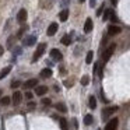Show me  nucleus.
Listing matches in <instances>:
<instances>
[{"label":"nucleus","instance_id":"72a5a7b5","mask_svg":"<svg viewBox=\"0 0 130 130\" xmlns=\"http://www.w3.org/2000/svg\"><path fill=\"white\" fill-rule=\"evenodd\" d=\"M64 85H67V87H71V85H73V81H64Z\"/></svg>","mask_w":130,"mask_h":130},{"label":"nucleus","instance_id":"5701e85b","mask_svg":"<svg viewBox=\"0 0 130 130\" xmlns=\"http://www.w3.org/2000/svg\"><path fill=\"white\" fill-rule=\"evenodd\" d=\"M92 57H94V52H92V51H90V52L87 53V57H85V62H87L88 64H90V63L92 62Z\"/></svg>","mask_w":130,"mask_h":130},{"label":"nucleus","instance_id":"c9c22d12","mask_svg":"<svg viewBox=\"0 0 130 130\" xmlns=\"http://www.w3.org/2000/svg\"><path fill=\"white\" fill-rule=\"evenodd\" d=\"M90 6H91V7L95 6V0H90Z\"/></svg>","mask_w":130,"mask_h":130},{"label":"nucleus","instance_id":"39448f33","mask_svg":"<svg viewBox=\"0 0 130 130\" xmlns=\"http://www.w3.org/2000/svg\"><path fill=\"white\" fill-rule=\"evenodd\" d=\"M116 110H118V106H109V108H106V109H104L102 110V118L104 119H106L109 115H112V113H115Z\"/></svg>","mask_w":130,"mask_h":130},{"label":"nucleus","instance_id":"a878e982","mask_svg":"<svg viewBox=\"0 0 130 130\" xmlns=\"http://www.w3.org/2000/svg\"><path fill=\"white\" fill-rule=\"evenodd\" d=\"M88 83H90V77H88V76H84V77L81 78V84H83V85H87Z\"/></svg>","mask_w":130,"mask_h":130},{"label":"nucleus","instance_id":"f8f14e48","mask_svg":"<svg viewBox=\"0 0 130 130\" xmlns=\"http://www.w3.org/2000/svg\"><path fill=\"white\" fill-rule=\"evenodd\" d=\"M37 85H38V80L37 78H31V80H28V81L24 83V87L25 88H34V87H37Z\"/></svg>","mask_w":130,"mask_h":130},{"label":"nucleus","instance_id":"2f4dec72","mask_svg":"<svg viewBox=\"0 0 130 130\" xmlns=\"http://www.w3.org/2000/svg\"><path fill=\"white\" fill-rule=\"evenodd\" d=\"M20 53H23V51H21L20 48H17V49L14 51V55H20Z\"/></svg>","mask_w":130,"mask_h":130},{"label":"nucleus","instance_id":"4be33fe9","mask_svg":"<svg viewBox=\"0 0 130 130\" xmlns=\"http://www.w3.org/2000/svg\"><path fill=\"white\" fill-rule=\"evenodd\" d=\"M92 120H94V118H92V115H85V118H84V123L87 124H91L92 123Z\"/></svg>","mask_w":130,"mask_h":130},{"label":"nucleus","instance_id":"393cba45","mask_svg":"<svg viewBox=\"0 0 130 130\" xmlns=\"http://www.w3.org/2000/svg\"><path fill=\"white\" fill-rule=\"evenodd\" d=\"M112 11H113V10H110V9L105 10V14H104V20H108V18L110 17V14H112Z\"/></svg>","mask_w":130,"mask_h":130},{"label":"nucleus","instance_id":"f704fd0d","mask_svg":"<svg viewBox=\"0 0 130 130\" xmlns=\"http://www.w3.org/2000/svg\"><path fill=\"white\" fill-rule=\"evenodd\" d=\"M102 9H104V6H102L101 9H99L98 11H96V15H98V17H99V15H101V13H102Z\"/></svg>","mask_w":130,"mask_h":130},{"label":"nucleus","instance_id":"9b49d317","mask_svg":"<svg viewBox=\"0 0 130 130\" xmlns=\"http://www.w3.org/2000/svg\"><path fill=\"white\" fill-rule=\"evenodd\" d=\"M46 92H48V87H45V85H37V88H35V94L37 95L42 96Z\"/></svg>","mask_w":130,"mask_h":130},{"label":"nucleus","instance_id":"b1692460","mask_svg":"<svg viewBox=\"0 0 130 130\" xmlns=\"http://www.w3.org/2000/svg\"><path fill=\"white\" fill-rule=\"evenodd\" d=\"M60 127H62V130H67V122H66V119H60Z\"/></svg>","mask_w":130,"mask_h":130},{"label":"nucleus","instance_id":"9d476101","mask_svg":"<svg viewBox=\"0 0 130 130\" xmlns=\"http://www.w3.org/2000/svg\"><path fill=\"white\" fill-rule=\"evenodd\" d=\"M57 29H59V25H57V23H52L51 25H49V28H48V35H49V37H53V35L56 34Z\"/></svg>","mask_w":130,"mask_h":130},{"label":"nucleus","instance_id":"cd10ccee","mask_svg":"<svg viewBox=\"0 0 130 130\" xmlns=\"http://www.w3.org/2000/svg\"><path fill=\"white\" fill-rule=\"evenodd\" d=\"M15 41V38H9V41H7V43H9V48H13V42Z\"/></svg>","mask_w":130,"mask_h":130},{"label":"nucleus","instance_id":"412c9836","mask_svg":"<svg viewBox=\"0 0 130 130\" xmlns=\"http://www.w3.org/2000/svg\"><path fill=\"white\" fill-rule=\"evenodd\" d=\"M55 108H56V109L59 110V112H66V110H67V109H66V106L62 104V102H59V104H56V105H55Z\"/></svg>","mask_w":130,"mask_h":130},{"label":"nucleus","instance_id":"c85d7f7f","mask_svg":"<svg viewBox=\"0 0 130 130\" xmlns=\"http://www.w3.org/2000/svg\"><path fill=\"white\" fill-rule=\"evenodd\" d=\"M35 106H37V105H35L34 101H31V102L28 104V109H29V110H31V109H35Z\"/></svg>","mask_w":130,"mask_h":130},{"label":"nucleus","instance_id":"c756f323","mask_svg":"<svg viewBox=\"0 0 130 130\" xmlns=\"http://www.w3.org/2000/svg\"><path fill=\"white\" fill-rule=\"evenodd\" d=\"M109 18L113 21V23H116V21H118V18H116V15H115V13H113V11H112V14H110V17H109Z\"/></svg>","mask_w":130,"mask_h":130},{"label":"nucleus","instance_id":"e433bc0d","mask_svg":"<svg viewBox=\"0 0 130 130\" xmlns=\"http://www.w3.org/2000/svg\"><path fill=\"white\" fill-rule=\"evenodd\" d=\"M110 3H112L113 6H116V4H118V0H110Z\"/></svg>","mask_w":130,"mask_h":130},{"label":"nucleus","instance_id":"dca6fc26","mask_svg":"<svg viewBox=\"0 0 130 130\" xmlns=\"http://www.w3.org/2000/svg\"><path fill=\"white\" fill-rule=\"evenodd\" d=\"M60 42H62L63 45H70V43H71V37H70V35H64Z\"/></svg>","mask_w":130,"mask_h":130},{"label":"nucleus","instance_id":"f3484780","mask_svg":"<svg viewBox=\"0 0 130 130\" xmlns=\"http://www.w3.org/2000/svg\"><path fill=\"white\" fill-rule=\"evenodd\" d=\"M10 102H11L10 96H3V98L0 99V104L3 105V106H7V105H10Z\"/></svg>","mask_w":130,"mask_h":130},{"label":"nucleus","instance_id":"ddd939ff","mask_svg":"<svg viewBox=\"0 0 130 130\" xmlns=\"http://www.w3.org/2000/svg\"><path fill=\"white\" fill-rule=\"evenodd\" d=\"M90 31H92V20H91V18H87V20H85V24H84V32L88 34Z\"/></svg>","mask_w":130,"mask_h":130},{"label":"nucleus","instance_id":"4468645a","mask_svg":"<svg viewBox=\"0 0 130 130\" xmlns=\"http://www.w3.org/2000/svg\"><path fill=\"white\" fill-rule=\"evenodd\" d=\"M51 76H52V70H51V69H43V70L41 71V77H43V78H49Z\"/></svg>","mask_w":130,"mask_h":130},{"label":"nucleus","instance_id":"58836bf2","mask_svg":"<svg viewBox=\"0 0 130 130\" xmlns=\"http://www.w3.org/2000/svg\"><path fill=\"white\" fill-rule=\"evenodd\" d=\"M84 2H85V0H80V3H84Z\"/></svg>","mask_w":130,"mask_h":130},{"label":"nucleus","instance_id":"f03ea898","mask_svg":"<svg viewBox=\"0 0 130 130\" xmlns=\"http://www.w3.org/2000/svg\"><path fill=\"white\" fill-rule=\"evenodd\" d=\"M45 49H46V43H39V45H38V48H37V51H35V55H34V59H32V60H34V62H37V60L43 55Z\"/></svg>","mask_w":130,"mask_h":130},{"label":"nucleus","instance_id":"ea45409f","mask_svg":"<svg viewBox=\"0 0 130 130\" xmlns=\"http://www.w3.org/2000/svg\"><path fill=\"white\" fill-rule=\"evenodd\" d=\"M0 95H2V90H0Z\"/></svg>","mask_w":130,"mask_h":130},{"label":"nucleus","instance_id":"0eeeda50","mask_svg":"<svg viewBox=\"0 0 130 130\" xmlns=\"http://www.w3.org/2000/svg\"><path fill=\"white\" fill-rule=\"evenodd\" d=\"M17 21H18V23H25V21H27V10L21 9L20 11H18V14H17Z\"/></svg>","mask_w":130,"mask_h":130},{"label":"nucleus","instance_id":"20e7f679","mask_svg":"<svg viewBox=\"0 0 130 130\" xmlns=\"http://www.w3.org/2000/svg\"><path fill=\"white\" fill-rule=\"evenodd\" d=\"M51 57L53 60H56V62H60V60L63 59L62 52H60L59 49H52V51H51Z\"/></svg>","mask_w":130,"mask_h":130},{"label":"nucleus","instance_id":"bb28decb","mask_svg":"<svg viewBox=\"0 0 130 130\" xmlns=\"http://www.w3.org/2000/svg\"><path fill=\"white\" fill-rule=\"evenodd\" d=\"M42 105L49 106V105H51V99H49V98H43V99H42Z\"/></svg>","mask_w":130,"mask_h":130},{"label":"nucleus","instance_id":"6e6552de","mask_svg":"<svg viewBox=\"0 0 130 130\" xmlns=\"http://www.w3.org/2000/svg\"><path fill=\"white\" fill-rule=\"evenodd\" d=\"M122 32V28L118 25H109V28H108V34L109 35H118Z\"/></svg>","mask_w":130,"mask_h":130},{"label":"nucleus","instance_id":"aec40b11","mask_svg":"<svg viewBox=\"0 0 130 130\" xmlns=\"http://www.w3.org/2000/svg\"><path fill=\"white\" fill-rule=\"evenodd\" d=\"M90 108L91 109H95L96 108V99H95V96H90Z\"/></svg>","mask_w":130,"mask_h":130},{"label":"nucleus","instance_id":"1a4fd4ad","mask_svg":"<svg viewBox=\"0 0 130 130\" xmlns=\"http://www.w3.org/2000/svg\"><path fill=\"white\" fill-rule=\"evenodd\" d=\"M35 42H37V37L35 35H29V37H27L24 39V45L25 46H32V45H35Z\"/></svg>","mask_w":130,"mask_h":130},{"label":"nucleus","instance_id":"7ed1b4c3","mask_svg":"<svg viewBox=\"0 0 130 130\" xmlns=\"http://www.w3.org/2000/svg\"><path fill=\"white\" fill-rule=\"evenodd\" d=\"M118 124H119L118 118H113V119H110V120L106 123L105 130H118Z\"/></svg>","mask_w":130,"mask_h":130},{"label":"nucleus","instance_id":"6ab92c4d","mask_svg":"<svg viewBox=\"0 0 130 130\" xmlns=\"http://www.w3.org/2000/svg\"><path fill=\"white\" fill-rule=\"evenodd\" d=\"M52 3H53V0H43V2H42V7H43V9H51Z\"/></svg>","mask_w":130,"mask_h":130},{"label":"nucleus","instance_id":"f257e3e1","mask_svg":"<svg viewBox=\"0 0 130 130\" xmlns=\"http://www.w3.org/2000/svg\"><path fill=\"white\" fill-rule=\"evenodd\" d=\"M115 48H116V45H115V43H110V45L108 46L106 49H105L104 55H102V62H104V63H106L108 60L110 59V56H112V55H113V52H115Z\"/></svg>","mask_w":130,"mask_h":130},{"label":"nucleus","instance_id":"423d86ee","mask_svg":"<svg viewBox=\"0 0 130 130\" xmlns=\"http://www.w3.org/2000/svg\"><path fill=\"white\" fill-rule=\"evenodd\" d=\"M21 99H23V95H21V92H20V91H15V92L13 94V98H11L13 105H20Z\"/></svg>","mask_w":130,"mask_h":130},{"label":"nucleus","instance_id":"2eb2a0df","mask_svg":"<svg viewBox=\"0 0 130 130\" xmlns=\"http://www.w3.org/2000/svg\"><path fill=\"white\" fill-rule=\"evenodd\" d=\"M59 18H60V21H66V20H67V18H69V10H63V11H60Z\"/></svg>","mask_w":130,"mask_h":130},{"label":"nucleus","instance_id":"a211bd4d","mask_svg":"<svg viewBox=\"0 0 130 130\" xmlns=\"http://www.w3.org/2000/svg\"><path fill=\"white\" fill-rule=\"evenodd\" d=\"M10 71H11V67H6V69H3V70H2V73H0V80H3L4 77H6L7 74L10 73Z\"/></svg>","mask_w":130,"mask_h":130},{"label":"nucleus","instance_id":"7c9ffc66","mask_svg":"<svg viewBox=\"0 0 130 130\" xmlns=\"http://www.w3.org/2000/svg\"><path fill=\"white\" fill-rule=\"evenodd\" d=\"M20 84H21L20 81H14V83H13V84H11V87H13V88H17V87H18V85H20Z\"/></svg>","mask_w":130,"mask_h":130},{"label":"nucleus","instance_id":"4c0bfd02","mask_svg":"<svg viewBox=\"0 0 130 130\" xmlns=\"http://www.w3.org/2000/svg\"><path fill=\"white\" fill-rule=\"evenodd\" d=\"M3 52H4V49L2 48V46H0V55H3Z\"/></svg>","mask_w":130,"mask_h":130},{"label":"nucleus","instance_id":"473e14b6","mask_svg":"<svg viewBox=\"0 0 130 130\" xmlns=\"http://www.w3.org/2000/svg\"><path fill=\"white\" fill-rule=\"evenodd\" d=\"M25 98H27V99H31V98H32V94H31V92H27V94H25Z\"/></svg>","mask_w":130,"mask_h":130}]
</instances>
